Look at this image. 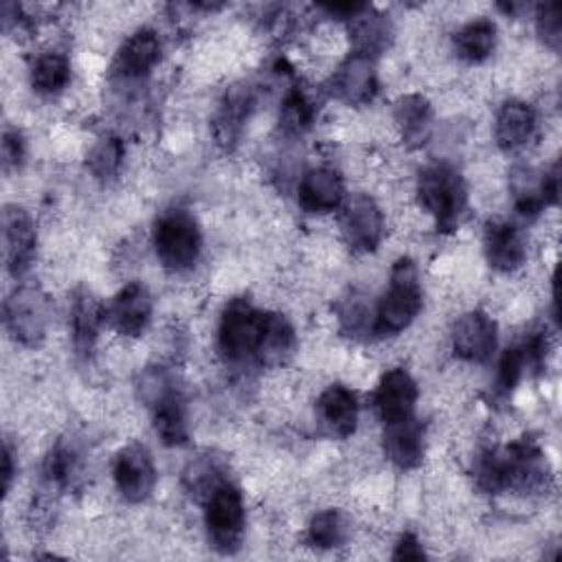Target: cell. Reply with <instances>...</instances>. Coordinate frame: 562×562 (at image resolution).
<instances>
[{
  "label": "cell",
  "instance_id": "obj_1",
  "mask_svg": "<svg viewBox=\"0 0 562 562\" xmlns=\"http://www.w3.org/2000/svg\"><path fill=\"white\" fill-rule=\"evenodd\" d=\"M476 485L485 492H540L547 487L549 465L533 441H516L505 450L485 452L476 461Z\"/></svg>",
  "mask_w": 562,
  "mask_h": 562
},
{
  "label": "cell",
  "instance_id": "obj_2",
  "mask_svg": "<svg viewBox=\"0 0 562 562\" xmlns=\"http://www.w3.org/2000/svg\"><path fill=\"white\" fill-rule=\"evenodd\" d=\"M422 310V285L415 263L408 257H400L391 268L389 290L378 303L373 318V331L378 336H393L406 329Z\"/></svg>",
  "mask_w": 562,
  "mask_h": 562
},
{
  "label": "cell",
  "instance_id": "obj_3",
  "mask_svg": "<svg viewBox=\"0 0 562 562\" xmlns=\"http://www.w3.org/2000/svg\"><path fill=\"white\" fill-rule=\"evenodd\" d=\"M417 198L441 231L454 228L465 213V184L461 173L450 165L426 167L417 180Z\"/></svg>",
  "mask_w": 562,
  "mask_h": 562
},
{
  "label": "cell",
  "instance_id": "obj_4",
  "mask_svg": "<svg viewBox=\"0 0 562 562\" xmlns=\"http://www.w3.org/2000/svg\"><path fill=\"white\" fill-rule=\"evenodd\" d=\"M266 312H259L246 299L231 301L220 318L217 347L222 356L231 362H244L259 356L263 338Z\"/></svg>",
  "mask_w": 562,
  "mask_h": 562
},
{
  "label": "cell",
  "instance_id": "obj_5",
  "mask_svg": "<svg viewBox=\"0 0 562 562\" xmlns=\"http://www.w3.org/2000/svg\"><path fill=\"white\" fill-rule=\"evenodd\" d=\"M154 246L160 263L167 270H189L198 261L202 248L200 228L193 215L182 209H171L162 213L154 228Z\"/></svg>",
  "mask_w": 562,
  "mask_h": 562
},
{
  "label": "cell",
  "instance_id": "obj_6",
  "mask_svg": "<svg viewBox=\"0 0 562 562\" xmlns=\"http://www.w3.org/2000/svg\"><path fill=\"white\" fill-rule=\"evenodd\" d=\"M204 522L209 531V540L220 553H233L239 549L244 538V501L235 485L228 481H220L206 494Z\"/></svg>",
  "mask_w": 562,
  "mask_h": 562
},
{
  "label": "cell",
  "instance_id": "obj_7",
  "mask_svg": "<svg viewBox=\"0 0 562 562\" xmlns=\"http://www.w3.org/2000/svg\"><path fill=\"white\" fill-rule=\"evenodd\" d=\"M4 327L13 340L35 347L46 331V301L35 288H18L4 301Z\"/></svg>",
  "mask_w": 562,
  "mask_h": 562
},
{
  "label": "cell",
  "instance_id": "obj_8",
  "mask_svg": "<svg viewBox=\"0 0 562 562\" xmlns=\"http://www.w3.org/2000/svg\"><path fill=\"white\" fill-rule=\"evenodd\" d=\"M340 228H342L345 241L353 250L371 252L378 248L384 233L382 211L369 195H362V193L351 195L342 204Z\"/></svg>",
  "mask_w": 562,
  "mask_h": 562
},
{
  "label": "cell",
  "instance_id": "obj_9",
  "mask_svg": "<svg viewBox=\"0 0 562 562\" xmlns=\"http://www.w3.org/2000/svg\"><path fill=\"white\" fill-rule=\"evenodd\" d=\"M114 483L125 501H145L156 485V468L151 454L143 446L123 448L114 461Z\"/></svg>",
  "mask_w": 562,
  "mask_h": 562
},
{
  "label": "cell",
  "instance_id": "obj_10",
  "mask_svg": "<svg viewBox=\"0 0 562 562\" xmlns=\"http://www.w3.org/2000/svg\"><path fill=\"white\" fill-rule=\"evenodd\" d=\"M2 235H4V261L13 277L29 270L35 257V226L29 213L20 206H4L2 213Z\"/></svg>",
  "mask_w": 562,
  "mask_h": 562
},
{
  "label": "cell",
  "instance_id": "obj_11",
  "mask_svg": "<svg viewBox=\"0 0 562 562\" xmlns=\"http://www.w3.org/2000/svg\"><path fill=\"white\" fill-rule=\"evenodd\" d=\"M331 94L345 103L360 105L378 92V72L371 57L351 53L331 77Z\"/></svg>",
  "mask_w": 562,
  "mask_h": 562
},
{
  "label": "cell",
  "instance_id": "obj_12",
  "mask_svg": "<svg viewBox=\"0 0 562 562\" xmlns=\"http://www.w3.org/2000/svg\"><path fill=\"white\" fill-rule=\"evenodd\" d=\"M417 402V384L404 369H391L382 375L375 389V411L384 424H395L413 417Z\"/></svg>",
  "mask_w": 562,
  "mask_h": 562
},
{
  "label": "cell",
  "instance_id": "obj_13",
  "mask_svg": "<svg viewBox=\"0 0 562 562\" xmlns=\"http://www.w3.org/2000/svg\"><path fill=\"white\" fill-rule=\"evenodd\" d=\"M454 353L470 362H485L496 347V323L485 312L463 314L452 331Z\"/></svg>",
  "mask_w": 562,
  "mask_h": 562
},
{
  "label": "cell",
  "instance_id": "obj_14",
  "mask_svg": "<svg viewBox=\"0 0 562 562\" xmlns=\"http://www.w3.org/2000/svg\"><path fill=\"white\" fill-rule=\"evenodd\" d=\"M509 187L516 209L522 215H536L558 200V167L544 173H538L531 167H518L509 176Z\"/></svg>",
  "mask_w": 562,
  "mask_h": 562
},
{
  "label": "cell",
  "instance_id": "obj_15",
  "mask_svg": "<svg viewBox=\"0 0 562 562\" xmlns=\"http://www.w3.org/2000/svg\"><path fill=\"white\" fill-rule=\"evenodd\" d=\"M151 316V299L145 285L127 283L105 307L108 323L123 336H140Z\"/></svg>",
  "mask_w": 562,
  "mask_h": 562
},
{
  "label": "cell",
  "instance_id": "obj_16",
  "mask_svg": "<svg viewBox=\"0 0 562 562\" xmlns=\"http://www.w3.org/2000/svg\"><path fill=\"white\" fill-rule=\"evenodd\" d=\"M487 263L496 270H516L527 257V244L518 226L509 222H490L483 235Z\"/></svg>",
  "mask_w": 562,
  "mask_h": 562
},
{
  "label": "cell",
  "instance_id": "obj_17",
  "mask_svg": "<svg viewBox=\"0 0 562 562\" xmlns=\"http://www.w3.org/2000/svg\"><path fill=\"white\" fill-rule=\"evenodd\" d=\"M345 187L338 171L329 167L310 169L299 184V202L310 213H327L342 204Z\"/></svg>",
  "mask_w": 562,
  "mask_h": 562
},
{
  "label": "cell",
  "instance_id": "obj_18",
  "mask_svg": "<svg viewBox=\"0 0 562 562\" xmlns=\"http://www.w3.org/2000/svg\"><path fill=\"white\" fill-rule=\"evenodd\" d=\"M316 413L329 435L349 437L356 430L358 402L356 395L342 384H331L321 393L316 402Z\"/></svg>",
  "mask_w": 562,
  "mask_h": 562
},
{
  "label": "cell",
  "instance_id": "obj_19",
  "mask_svg": "<svg viewBox=\"0 0 562 562\" xmlns=\"http://www.w3.org/2000/svg\"><path fill=\"white\" fill-rule=\"evenodd\" d=\"M536 132V112L525 101H505L496 114V143L505 151H516L525 147Z\"/></svg>",
  "mask_w": 562,
  "mask_h": 562
},
{
  "label": "cell",
  "instance_id": "obj_20",
  "mask_svg": "<svg viewBox=\"0 0 562 562\" xmlns=\"http://www.w3.org/2000/svg\"><path fill=\"white\" fill-rule=\"evenodd\" d=\"M384 452L402 470H411L422 463L424 457V430L408 417L404 422L384 424Z\"/></svg>",
  "mask_w": 562,
  "mask_h": 562
},
{
  "label": "cell",
  "instance_id": "obj_21",
  "mask_svg": "<svg viewBox=\"0 0 562 562\" xmlns=\"http://www.w3.org/2000/svg\"><path fill=\"white\" fill-rule=\"evenodd\" d=\"M160 57V40L151 29H140L127 37L114 59V70L127 79L147 75Z\"/></svg>",
  "mask_w": 562,
  "mask_h": 562
},
{
  "label": "cell",
  "instance_id": "obj_22",
  "mask_svg": "<svg viewBox=\"0 0 562 562\" xmlns=\"http://www.w3.org/2000/svg\"><path fill=\"white\" fill-rule=\"evenodd\" d=\"M349 37H351L356 55L375 59V55H380L391 44L393 26L382 13H373V11L364 9L351 18Z\"/></svg>",
  "mask_w": 562,
  "mask_h": 562
},
{
  "label": "cell",
  "instance_id": "obj_23",
  "mask_svg": "<svg viewBox=\"0 0 562 562\" xmlns=\"http://www.w3.org/2000/svg\"><path fill=\"white\" fill-rule=\"evenodd\" d=\"M395 121L408 147H419L428 140L432 130V110L422 94L400 97L395 103Z\"/></svg>",
  "mask_w": 562,
  "mask_h": 562
},
{
  "label": "cell",
  "instance_id": "obj_24",
  "mask_svg": "<svg viewBox=\"0 0 562 562\" xmlns=\"http://www.w3.org/2000/svg\"><path fill=\"white\" fill-rule=\"evenodd\" d=\"M101 318H105V312L97 303V299L88 290H79L72 299L70 307V325H72V342L77 353L86 356L92 351V345L99 334Z\"/></svg>",
  "mask_w": 562,
  "mask_h": 562
},
{
  "label": "cell",
  "instance_id": "obj_25",
  "mask_svg": "<svg viewBox=\"0 0 562 562\" xmlns=\"http://www.w3.org/2000/svg\"><path fill=\"white\" fill-rule=\"evenodd\" d=\"M154 408V430L165 446H180L187 441V417L180 397L169 389L151 404Z\"/></svg>",
  "mask_w": 562,
  "mask_h": 562
},
{
  "label": "cell",
  "instance_id": "obj_26",
  "mask_svg": "<svg viewBox=\"0 0 562 562\" xmlns=\"http://www.w3.org/2000/svg\"><path fill=\"white\" fill-rule=\"evenodd\" d=\"M294 329L281 314L266 312V325H263V338L259 347V362L266 364H279L283 362L292 349H294Z\"/></svg>",
  "mask_w": 562,
  "mask_h": 562
},
{
  "label": "cell",
  "instance_id": "obj_27",
  "mask_svg": "<svg viewBox=\"0 0 562 562\" xmlns=\"http://www.w3.org/2000/svg\"><path fill=\"white\" fill-rule=\"evenodd\" d=\"M494 44H496V24L485 18L468 22L454 35L457 53L468 61L485 59L494 50Z\"/></svg>",
  "mask_w": 562,
  "mask_h": 562
},
{
  "label": "cell",
  "instance_id": "obj_28",
  "mask_svg": "<svg viewBox=\"0 0 562 562\" xmlns=\"http://www.w3.org/2000/svg\"><path fill=\"white\" fill-rule=\"evenodd\" d=\"M70 81V64L61 53H42L31 68V86L42 94H55Z\"/></svg>",
  "mask_w": 562,
  "mask_h": 562
},
{
  "label": "cell",
  "instance_id": "obj_29",
  "mask_svg": "<svg viewBox=\"0 0 562 562\" xmlns=\"http://www.w3.org/2000/svg\"><path fill=\"white\" fill-rule=\"evenodd\" d=\"M345 536H347V522H345L342 514L336 509L318 512L310 520L307 538L318 549H334V547L342 544Z\"/></svg>",
  "mask_w": 562,
  "mask_h": 562
},
{
  "label": "cell",
  "instance_id": "obj_30",
  "mask_svg": "<svg viewBox=\"0 0 562 562\" xmlns=\"http://www.w3.org/2000/svg\"><path fill=\"white\" fill-rule=\"evenodd\" d=\"M44 474L48 481L57 485H70L75 476L79 474V454L68 443H57L46 461H44Z\"/></svg>",
  "mask_w": 562,
  "mask_h": 562
},
{
  "label": "cell",
  "instance_id": "obj_31",
  "mask_svg": "<svg viewBox=\"0 0 562 562\" xmlns=\"http://www.w3.org/2000/svg\"><path fill=\"white\" fill-rule=\"evenodd\" d=\"M123 160V143L116 136L101 138L88 154V169L97 178H110L119 171Z\"/></svg>",
  "mask_w": 562,
  "mask_h": 562
},
{
  "label": "cell",
  "instance_id": "obj_32",
  "mask_svg": "<svg viewBox=\"0 0 562 562\" xmlns=\"http://www.w3.org/2000/svg\"><path fill=\"white\" fill-rule=\"evenodd\" d=\"M312 119H314L312 101L301 90H292L285 97L283 110H281L283 130L290 134H301L312 125Z\"/></svg>",
  "mask_w": 562,
  "mask_h": 562
},
{
  "label": "cell",
  "instance_id": "obj_33",
  "mask_svg": "<svg viewBox=\"0 0 562 562\" xmlns=\"http://www.w3.org/2000/svg\"><path fill=\"white\" fill-rule=\"evenodd\" d=\"M248 103H250V97H248V90H233L222 108V114H220V121H217V127L220 132L224 134V138H233L235 132L239 130L246 112H248Z\"/></svg>",
  "mask_w": 562,
  "mask_h": 562
},
{
  "label": "cell",
  "instance_id": "obj_34",
  "mask_svg": "<svg viewBox=\"0 0 562 562\" xmlns=\"http://www.w3.org/2000/svg\"><path fill=\"white\" fill-rule=\"evenodd\" d=\"M529 364V358L522 347H512L503 353L498 364V389L509 393L522 378L525 367Z\"/></svg>",
  "mask_w": 562,
  "mask_h": 562
},
{
  "label": "cell",
  "instance_id": "obj_35",
  "mask_svg": "<svg viewBox=\"0 0 562 562\" xmlns=\"http://www.w3.org/2000/svg\"><path fill=\"white\" fill-rule=\"evenodd\" d=\"M536 26L544 44H549L551 48L560 46V7L555 2H547L538 7Z\"/></svg>",
  "mask_w": 562,
  "mask_h": 562
},
{
  "label": "cell",
  "instance_id": "obj_36",
  "mask_svg": "<svg viewBox=\"0 0 562 562\" xmlns=\"http://www.w3.org/2000/svg\"><path fill=\"white\" fill-rule=\"evenodd\" d=\"M24 160V140L22 134L18 130H4L2 134V167L9 169H18Z\"/></svg>",
  "mask_w": 562,
  "mask_h": 562
},
{
  "label": "cell",
  "instance_id": "obj_37",
  "mask_svg": "<svg viewBox=\"0 0 562 562\" xmlns=\"http://www.w3.org/2000/svg\"><path fill=\"white\" fill-rule=\"evenodd\" d=\"M369 316H371L369 310L356 296H351V301H345V305L340 307V323L351 334H358L360 329H364L369 325Z\"/></svg>",
  "mask_w": 562,
  "mask_h": 562
},
{
  "label": "cell",
  "instance_id": "obj_38",
  "mask_svg": "<svg viewBox=\"0 0 562 562\" xmlns=\"http://www.w3.org/2000/svg\"><path fill=\"white\" fill-rule=\"evenodd\" d=\"M426 558L424 547L419 544V540L413 533H404L400 538V542L395 544V553L393 560H422Z\"/></svg>",
  "mask_w": 562,
  "mask_h": 562
},
{
  "label": "cell",
  "instance_id": "obj_39",
  "mask_svg": "<svg viewBox=\"0 0 562 562\" xmlns=\"http://www.w3.org/2000/svg\"><path fill=\"white\" fill-rule=\"evenodd\" d=\"M11 479H13V454H11V448L7 443L4 450H2V490H4V494L9 492Z\"/></svg>",
  "mask_w": 562,
  "mask_h": 562
}]
</instances>
